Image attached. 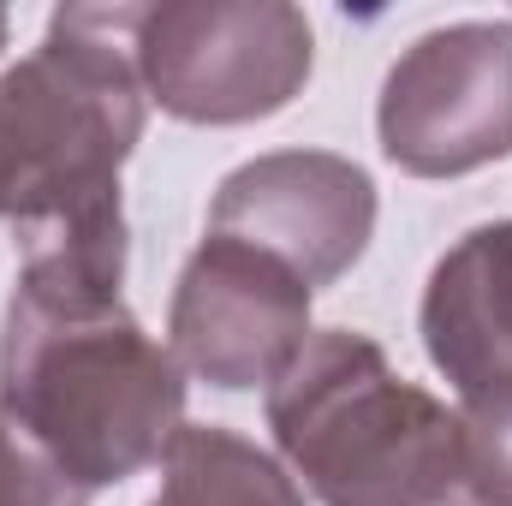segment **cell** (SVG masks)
Masks as SVG:
<instances>
[{"label":"cell","mask_w":512,"mask_h":506,"mask_svg":"<svg viewBox=\"0 0 512 506\" xmlns=\"http://www.w3.org/2000/svg\"><path fill=\"white\" fill-rule=\"evenodd\" d=\"M0 411L84 495H96L161 465L185 417V370L143 334L126 298L12 280L0 328Z\"/></svg>","instance_id":"obj_1"},{"label":"cell","mask_w":512,"mask_h":506,"mask_svg":"<svg viewBox=\"0 0 512 506\" xmlns=\"http://www.w3.org/2000/svg\"><path fill=\"white\" fill-rule=\"evenodd\" d=\"M268 429L322 506H483L459 411L399 376L370 334L316 328L268 387Z\"/></svg>","instance_id":"obj_2"},{"label":"cell","mask_w":512,"mask_h":506,"mask_svg":"<svg viewBox=\"0 0 512 506\" xmlns=\"http://www.w3.org/2000/svg\"><path fill=\"white\" fill-rule=\"evenodd\" d=\"M137 24L143 6H60L42 48L0 78V120L18 161V245L126 215L120 167L143 137L149 102L137 78Z\"/></svg>","instance_id":"obj_3"},{"label":"cell","mask_w":512,"mask_h":506,"mask_svg":"<svg viewBox=\"0 0 512 506\" xmlns=\"http://www.w3.org/2000/svg\"><path fill=\"white\" fill-rule=\"evenodd\" d=\"M316 66L310 18L286 0H167L143 6V96L185 126H251L280 114Z\"/></svg>","instance_id":"obj_4"},{"label":"cell","mask_w":512,"mask_h":506,"mask_svg":"<svg viewBox=\"0 0 512 506\" xmlns=\"http://www.w3.org/2000/svg\"><path fill=\"white\" fill-rule=\"evenodd\" d=\"M382 155L417 179H459L512 155V24L471 18L417 36L382 84Z\"/></svg>","instance_id":"obj_5"},{"label":"cell","mask_w":512,"mask_h":506,"mask_svg":"<svg viewBox=\"0 0 512 506\" xmlns=\"http://www.w3.org/2000/svg\"><path fill=\"white\" fill-rule=\"evenodd\" d=\"M167 334L179 370L221 393L274 387L310 340V286L286 262L209 233L179 268Z\"/></svg>","instance_id":"obj_6"},{"label":"cell","mask_w":512,"mask_h":506,"mask_svg":"<svg viewBox=\"0 0 512 506\" xmlns=\"http://www.w3.org/2000/svg\"><path fill=\"white\" fill-rule=\"evenodd\" d=\"M215 239L286 262L310 292L334 286L376 233V185L358 161L328 149H280L233 167L209 209Z\"/></svg>","instance_id":"obj_7"},{"label":"cell","mask_w":512,"mask_h":506,"mask_svg":"<svg viewBox=\"0 0 512 506\" xmlns=\"http://www.w3.org/2000/svg\"><path fill=\"white\" fill-rule=\"evenodd\" d=\"M417 328L459 405L512 393V221L471 227L435 262Z\"/></svg>","instance_id":"obj_8"},{"label":"cell","mask_w":512,"mask_h":506,"mask_svg":"<svg viewBox=\"0 0 512 506\" xmlns=\"http://www.w3.org/2000/svg\"><path fill=\"white\" fill-rule=\"evenodd\" d=\"M161 471L167 483L155 506H304L298 477L221 423H179Z\"/></svg>","instance_id":"obj_9"},{"label":"cell","mask_w":512,"mask_h":506,"mask_svg":"<svg viewBox=\"0 0 512 506\" xmlns=\"http://www.w3.org/2000/svg\"><path fill=\"white\" fill-rule=\"evenodd\" d=\"M0 506H90V495L0 411Z\"/></svg>","instance_id":"obj_10"},{"label":"cell","mask_w":512,"mask_h":506,"mask_svg":"<svg viewBox=\"0 0 512 506\" xmlns=\"http://www.w3.org/2000/svg\"><path fill=\"white\" fill-rule=\"evenodd\" d=\"M459 423H465L471 477H477L483 506H512V393L459 405Z\"/></svg>","instance_id":"obj_11"},{"label":"cell","mask_w":512,"mask_h":506,"mask_svg":"<svg viewBox=\"0 0 512 506\" xmlns=\"http://www.w3.org/2000/svg\"><path fill=\"white\" fill-rule=\"evenodd\" d=\"M12 203H18V161H12V137L0 120V221H12Z\"/></svg>","instance_id":"obj_12"},{"label":"cell","mask_w":512,"mask_h":506,"mask_svg":"<svg viewBox=\"0 0 512 506\" xmlns=\"http://www.w3.org/2000/svg\"><path fill=\"white\" fill-rule=\"evenodd\" d=\"M0 48H6V12H0Z\"/></svg>","instance_id":"obj_13"},{"label":"cell","mask_w":512,"mask_h":506,"mask_svg":"<svg viewBox=\"0 0 512 506\" xmlns=\"http://www.w3.org/2000/svg\"><path fill=\"white\" fill-rule=\"evenodd\" d=\"M149 506H155V501H149Z\"/></svg>","instance_id":"obj_14"}]
</instances>
